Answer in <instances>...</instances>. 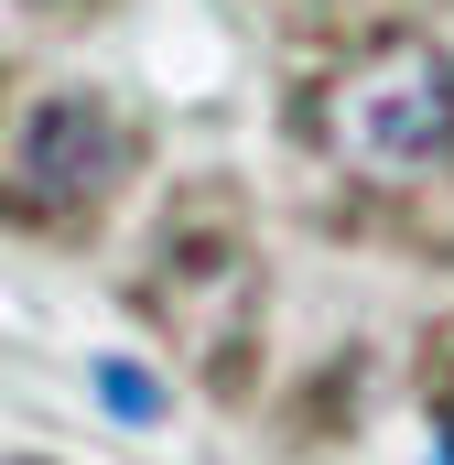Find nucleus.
<instances>
[{
    "label": "nucleus",
    "mask_w": 454,
    "mask_h": 465,
    "mask_svg": "<svg viewBox=\"0 0 454 465\" xmlns=\"http://www.w3.org/2000/svg\"><path fill=\"white\" fill-rule=\"evenodd\" d=\"M109 195L119 184V119L98 98H54L33 119V163H22V195Z\"/></svg>",
    "instance_id": "2"
},
{
    "label": "nucleus",
    "mask_w": 454,
    "mask_h": 465,
    "mask_svg": "<svg viewBox=\"0 0 454 465\" xmlns=\"http://www.w3.org/2000/svg\"><path fill=\"white\" fill-rule=\"evenodd\" d=\"M444 444H454V379H444Z\"/></svg>",
    "instance_id": "4"
},
{
    "label": "nucleus",
    "mask_w": 454,
    "mask_h": 465,
    "mask_svg": "<svg viewBox=\"0 0 454 465\" xmlns=\"http://www.w3.org/2000/svg\"><path fill=\"white\" fill-rule=\"evenodd\" d=\"M314 141L357 184H422L454 163V54L433 33H379L314 87Z\"/></svg>",
    "instance_id": "1"
},
{
    "label": "nucleus",
    "mask_w": 454,
    "mask_h": 465,
    "mask_svg": "<svg viewBox=\"0 0 454 465\" xmlns=\"http://www.w3.org/2000/svg\"><path fill=\"white\" fill-rule=\"evenodd\" d=\"M98 401H109L119 422H163V379H141L130 357H98Z\"/></svg>",
    "instance_id": "3"
}]
</instances>
